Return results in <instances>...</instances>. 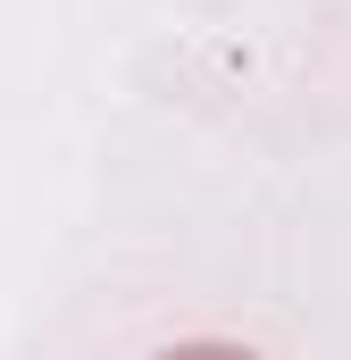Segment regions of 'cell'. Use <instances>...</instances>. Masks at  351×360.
Here are the masks:
<instances>
[{
	"label": "cell",
	"instance_id": "6da1fadb",
	"mask_svg": "<svg viewBox=\"0 0 351 360\" xmlns=\"http://www.w3.org/2000/svg\"><path fill=\"white\" fill-rule=\"evenodd\" d=\"M159 360H260L251 344H176V352H159Z\"/></svg>",
	"mask_w": 351,
	"mask_h": 360
}]
</instances>
